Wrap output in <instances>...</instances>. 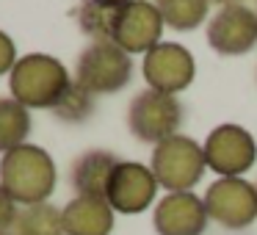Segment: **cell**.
Segmentation results:
<instances>
[{"mask_svg":"<svg viewBox=\"0 0 257 235\" xmlns=\"http://www.w3.org/2000/svg\"><path fill=\"white\" fill-rule=\"evenodd\" d=\"M0 185L12 194L17 205L47 202L56 188V163L47 150L36 144H23L6 152L0 161Z\"/></svg>","mask_w":257,"mask_h":235,"instance_id":"obj_1","label":"cell"},{"mask_svg":"<svg viewBox=\"0 0 257 235\" xmlns=\"http://www.w3.org/2000/svg\"><path fill=\"white\" fill-rule=\"evenodd\" d=\"M69 83H72V78H69L67 67L45 53L23 56L14 64L12 78H9L12 97L23 102L25 108H53L69 89Z\"/></svg>","mask_w":257,"mask_h":235,"instance_id":"obj_2","label":"cell"},{"mask_svg":"<svg viewBox=\"0 0 257 235\" xmlns=\"http://www.w3.org/2000/svg\"><path fill=\"white\" fill-rule=\"evenodd\" d=\"M150 169L155 174L158 185L166 188L169 194H174V191H191L194 185H199V180L207 172L205 150L191 136L177 133L172 139L152 147Z\"/></svg>","mask_w":257,"mask_h":235,"instance_id":"obj_3","label":"cell"},{"mask_svg":"<svg viewBox=\"0 0 257 235\" xmlns=\"http://www.w3.org/2000/svg\"><path fill=\"white\" fill-rule=\"evenodd\" d=\"M133 78V58L113 42H91L75 64V80L91 94L122 91Z\"/></svg>","mask_w":257,"mask_h":235,"instance_id":"obj_4","label":"cell"},{"mask_svg":"<svg viewBox=\"0 0 257 235\" xmlns=\"http://www.w3.org/2000/svg\"><path fill=\"white\" fill-rule=\"evenodd\" d=\"M183 125V105L174 94H163L155 89H144L130 100L127 128L144 144H161L180 133Z\"/></svg>","mask_w":257,"mask_h":235,"instance_id":"obj_5","label":"cell"},{"mask_svg":"<svg viewBox=\"0 0 257 235\" xmlns=\"http://www.w3.org/2000/svg\"><path fill=\"white\" fill-rule=\"evenodd\" d=\"M210 221L224 229H246L257 221V188L246 177H218L205 191Z\"/></svg>","mask_w":257,"mask_h":235,"instance_id":"obj_6","label":"cell"},{"mask_svg":"<svg viewBox=\"0 0 257 235\" xmlns=\"http://www.w3.org/2000/svg\"><path fill=\"white\" fill-rule=\"evenodd\" d=\"M205 163L218 177H243L257 161V141L240 125H218L207 133L205 144Z\"/></svg>","mask_w":257,"mask_h":235,"instance_id":"obj_7","label":"cell"},{"mask_svg":"<svg viewBox=\"0 0 257 235\" xmlns=\"http://www.w3.org/2000/svg\"><path fill=\"white\" fill-rule=\"evenodd\" d=\"M163 28H166V23L152 0H133L127 6L116 9L111 42L130 56H136V53L147 56L152 47L163 42Z\"/></svg>","mask_w":257,"mask_h":235,"instance_id":"obj_8","label":"cell"},{"mask_svg":"<svg viewBox=\"0 0 257 235\" xmlns=\"http://www.w3.org/2000/svg\"><path fill=\"white\" fill-rule=\"evenodd\" d=\"M141 72H144V80L150 89L177 97L180 91H185L194 83L196 61L188 47L177 45V42H161L144 56Z\"/></svg>","mask_w":257,"mask_h":235,"instance_id":"obj_9","label":"cell"},{"mask_svg":"<svg viewBox=\"0 0 257 235\" xmlns=\"http://www.w3.org/2000/svg\"><path fill=\"white\" fill-rule=\"evenodd\" d=\"M207 45L224 58L246 56L257 45V12L246 3L221 6L207 20Z\"/></svg>","mask_w":257,"mask_h":235,"instance_id":"obj_10","label":"cell"},{"mask_svg":"<svg viewBox=\"0 0 257 235\" xmlns=\"http://www.w3.org/2000/svg\"><path fill=\"white\" fill-rule=\"evenodd\" d=\"M158 180L150 166L139 161H119L108 183V205L113 213H124V216H136L144 213L150 205H155L158 196Z\"/></svg>","mask_w":257,"mask_h":235,"instance_id":"obj_11","label":"cell"},{"mask_svg":"<svg viewBox=\"0 0 257 235\" xmlns=\"http://www.w3.org/2000/svg\"><path fill=\"white\" fill-rule=\"evenodd\" d=\"M207 207L205 199L194 191H174L155 202L152 227L158 235H205L207 229Z\"/></svg>","mask_w":257,"mask_h":235,"instance_id":"obj_12","label":"cell"},{"mask_svg":"<svg viewBox=\"0 0 257 235\" xmlns=\"http://www.w3.org/2000/svg\"><path fill=\"white\" fill-rule=\"evenodd\" d=\"M116 163L119 158L108 150H86L83 155H78L72 161V169H69V183H72L75 194L105 199Z\"/></svg>","mask_w":257,"mask_h":235,"instance_id":"obj_13","label":"cell"},{"mask_svg":"<svg viewBox=\"0 0 257 235\" xmlns=\"http://www.w3.org/2000/svg\"><path fill=\"white\" fill-rule=\"evenodd\" d=\"M61 216L67 235H111L113 229V207L108 199L75 196L64 205Z\"/></svg>","mask_w":257,"mask_h":235,"instance_id":"obj_14","label":"cell"},{"mask_svg":"<svg viewBox=\"0 0 257 235\" xmlns=\"http://www.w3.org/2000/svg\"><path fill=\"white\" fill-rule=\"evenodd\" d=\"M12 235H67L64 232V216L50 202L28 205L17 213Z\"/></svg>","mask_w":257,"mask_h":235,"instance_id":"obj_15","label":"cell"},{"mask_svg":"<svg viewBox=\"0 0 257 235\" xmlns=\"http://www.w3.org/2000/svg\"><path fill=\"white\" fill-rule=\"evenodd\" d=\"M31 133V113L23 102H17L14 97H3L0 100V152L17 150L25 144Z\"/></svg>","mask_w":257,"mask_h":235,"instance_id":"obj_16","label":"cell"},{"mask_svg":"<svg viewBox=\"0 0 257 235\" xmlns=\"http://www.w3.org/2000/svg\"><path fill=\"white\" fill-rule=\"evenodd\" d=\"M172 31H196L210 14V0H152Z\"/></svg>","mask_w":257,"mask_h":235,"instance_id":"obj_17","label":"cell"},{"mask_svg":"<svg viewBox=\"0 0 257 235\" xmlns=\"http://www.w3.org/2000/svg\"><path fill=\"white\" fill-rule=\"evenodd\" d=\"M50 111L56 119H61V122H67V125H80L94 113V94L86 91L78 80H72L69 89L64 91V97L50 108Z\"/></svg>","mask_w":257,"mask_h":235,"instance_id":"obj_18","label":"cell"},{"mask_svg":"<svg viewBox=\"0 0 257 235\" xmlns=\"http://www.w3.org/2000/svg\"><path fill=\"white\" fill-rule=\"evenodd\" d=\"M116 9H105L94 0H83L78 6V25L91 42H111Z\"/></svg>","mask_w":257,"mask_h":235,"instance_id":"obj_19","label":"cell"},{"mask_svg":"<svg viewBox=\"0 0 257 235\" xmlns=\"http://www.w3.org/2000/svg\"><path fill=\"white\" fill-rule=\"evenodd\" d=\"M17 202L12 199V194H9L3 185H0V235H9L14 227V221H17Z\"/></svg>","mask_w":257,"mask_h":235,"instance_id":"obj_20","label":"cell"},{"mask_svg":"<svg viewBox=\"0 0 257 235\" xmlns=\"http://www.w3.org/2000/svg\"><path fill=\"white\" fill-rule=\"evenodd\" d=\"M17 61L20 58H17V47H14L12 36L0 31V75H6V72L12 75V69Z\"/></svg>","mask_w":257,"mask_h":235,"instance_id":"obj_21","label":"cell"},{"mask_svg":"<svg viewBox=\"0 0 257 235\" xmlns=\"http://www.w3.org/2000/svg\"><path fill=\"white\" fill-rule=\"evenodd\" d=\"M94 3H100V6H105V9H122V6H127V3H133V0H94Z\"/></svg>","mask_w":257,"mask_h":235,"instance_id":"obj_22","label":"cell"},{"mask_svg":"<svg viewBox=\"0 0 257 235\" xmlns=\"http://www.w3.org/2000/svg\"><path fill=\"white\" fill-rule=\"evenodd\" d=\"M210 3H218V9H221V6H238L243 0H210Z\"/></svg>","mask_w":257,"mask_h":235,"instance_id":"obj_23","label":"cell"},{"mask_svg":"<svg viewBox=\"0 0 257 235\" xmlns=\"http://www.w3.org/2000/svg\"><path fill=\"white\" fill-rule=\"evenodd\" d=\"M254 188H257V183H254Z\"/></svg>","mask_w":257,"mask_h":235,"instance_id":"obj_24","label":"cell"},{"mask_svg":"<svg viewBox=\"0 0 257 235\" xmlns=\"http://www.w3.org/2000/svg\"><path fill=\"white\" fill-rule=\"evenodd\" d=\"M9 235H12V232H9Z\"/></svg>","mask_w":257,"mask_h":235,"instance_id":"obj_25","label":"cell"}]
</instances>
